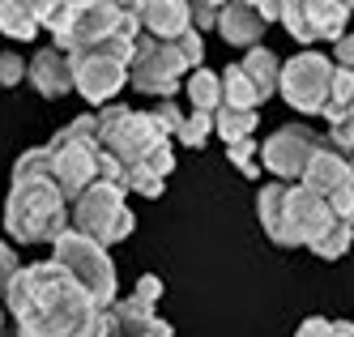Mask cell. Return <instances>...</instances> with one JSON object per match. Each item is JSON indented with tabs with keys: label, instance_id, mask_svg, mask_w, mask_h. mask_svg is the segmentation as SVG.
<instances>
[{
	"label": "cell",
	"instance_id": "1",
	"mask_svg": "<svg viewBox=\"0 0 354 337\" xmlns=\"http://www.w3.org/2000/svg\"><path fill=\"white\" fill-rule=\"evenodd\" d=\"M5 312L13 316L9 337H111L107 307H98L56 261L21 265Z\"/></svg>",
	"mask_w": 354,
	"mask_h": 337
},
{
	"label": "cell",
	"instance_id": "2",
	"mask_svg": "<svg viewBox=\"0 0 354 337\" xmlns=\"http://www.w3.org/2000/svg\"><path fill=\"white\" fill-rule=\"evenodd\" d=\"M94 120H98L103 149L124 167L129 192L145 201L162 197L167 179L175 171V149H171V133L154 120V111H133L124 102H107V107L94 111Z\"/></svg>",
	"mask_w": 354,
	"mask_h": 337
},
{
	"label": "cell",
	"instance_id": "3",
	"mask_svg": "<svg viewBox=\"0 0 354 337\" xmlns=\"http://www.w3.org/2000/svg\"><path fill=\"white\" fill-rule=\"evenodd\" d=\"M47 154H52V175L64 188L68 205L77 201L86 188H94V184H120L124 192H129V184H124V167L103 149V141H98L94 111L68 120L60 133L47 141Z\"/></svg>",
	"mask_w": 354,
	"mask_h": 337
},
{
	"label": "cell",
	"instance_id": "4",
	"mask_svg": "<svg viewBox=\"0 0 354 337\" xmlns=\"http://www.w3.org/2000/svg\"><path fill=\"white\" fill-rule=\"evenodd\" d=\"M257 214H261L265 235L277 248H312L324 230L337 222L333 205L324 197H316L303 184H282V179H273V184L261 188Z\"/></svg>",
	"mask_w": 354,
	"mask_h": 337
},
{
	"label": "cell",
	"instance_id": "5",
	"mask_svg": "<svg viewBox=\"0 0 354 337\" xmlns=\"http://www.w3.org/2000/svg\"><path fill=\"white\" fill-rule=\"evenodd\" d=\"M64 230H73V205L56 175L13 179L5 201V235L17 244H56Z\"/></svg>",
	"mask_w": 354,
	"mask_h": 337
},
{
	"label": "cell",
	"instance_id": "6",
	"mask_svg": "<svg viewBox=\"0 0 354 337\" xmlns=\"http://www.w3.org/2000/svg\"><path fill=\"white\" fill-rule=\"evenodd\" d=\"M205 69V39L201 30H188L184 39L162 43V39H149L137 35L133 43V69H129V86L145 98H175L184 90V82Z\"/></svg>",
	"mask_w": 354,
	"mask_h": 337
},
{
	"label": "cell",
	"instance_id": "7",
	"mask_svg": "<svg viewBox=\"0 0 354 337\" xmlns=\"http://www.w3.org/2000/svg\"><path fill=\"white\" fill-rule=\"evenodd\" d=\"M133 43L137 39H107L98 47L77 51L73 60V82H77V94L94 107H107L115 102V94L129 86V69H133Z\"/></svg>",
	"mask_w": 354,
	"mask_h": 337
},
{
	"label": "cell",
	"instance_id": "8",
	"mask_svg": "<svg viewBox=\"0 0 354 337\" xmlns=\"http://www.w3.org/2000/svg\"><path fill=\"white\" fill-rule=\"evenodd\" d=\"M52 261L60 269H68V277L77 286L90 291V299L98 307H111L120 295H115V261L103 244H94L82 230H64V235L52 244Z\"/></svg>",
	"mask_w": 354,
	"mask_h": 337
},
{
	"label": "cell",
	"instance_id": "9",
	"mask_svg": "<svg viewBox=\"0 0 354 337\" xmlns=\"http://www.w3.org/2000/svg\"><path fill=\"white\" fill-rule=\"evenodd\" d=\"M73 230H82V235H90L94 244H103V248L129 239L137 230V218L129 210V192H124L120 184L86 188L77 201H73Z\"/></svg>",
	"mask_w": 354,
	"mask_h": 337
},
{
	"label": "cell",
	"instance_id": "10",
	"mask_svg": "<svg viewBox=\"0 0 354 337\" xmlns=\"http://www.w3.org/2000/svg\"><path fill=\"white\" fill-rule=\"evenodd\" d=\"M333 77H337V64L328 56H320V51H299V56L282 60V90L277 94L303 116H324Z\"/></svg>",
	"mask_w": 354,
	"mask_h": 337
},
{
	"label": "cell",
	"instance_id": "11",
	"mask_svg": "<svg viewBox=\"0 0 354 337\" xmlns=\"http://www.w3.org/2000/svg\"><path fill=\"white\" fill-rule=\"evenodd\" d=\"M320 141H324V133H316L308 124H282L273 137L261 141V167L273 179H282V184H299L312 154L320 149Z\"/></svg>",
	"mask_w": 354,
	"mask_h": 337
},
{
	"label": "cell",
	"instance_id": "12",
	"mask_svg": "<svg viewBox=\"0 0 354 337\" xmlns=\"http://www.w3.org/2000/svg\"><path fill=\"white\" fill-rule=\"evenodd\" d=\"M354 0H286L282 26L299 43H337L350 26Z\"/></svg>",
	"mask_w": 354,
	"mask_h": 337
},
{
	"label": "cell",
	"instance_id": "13",
	"mask_svg": "<svg viewBox=\"0 0 354 337\" xmlns=\"http://www.w3.org/2000/svg\"><path fill=\"white\" fill-rule=\"evenodd\" d=\"M137 21H141V35L162 39V43H175L188 30H196L192 26V0H145Z\"/></svg>",
	"mask_w": 354,
	"mask_h": 337
},
{
	"label": "cell",
	"instance_id": "14",
	"mask_svg": "<svg viewBox=\"0 0 354 337\" xmlns=\"http://www.w3.org/2000/svg\"><path fill=\"white\" fill-rule=\"evenodd\" d=\"M26 82H30L43 98H64V94H73V90H77V82H73V60H68V51H60V47H39L35 60H30Z\"/></svg>",
	"mask_w": 354,
	"mask_h": 337
},
{
	"label": "cell",
	"instance_id": "15",
	"mask_svg": "<svg viewBox=\"0 0 354 337\" xmlns=\"http://www.w3.org/2000/svg\"><path fill=\"white\" fill-rule=\"evenodd\" d=\"M52 13H56V0H0V35L26 43L39 30H47Z\"/></svg>",
	"mask_w": 354,
	"mask_h": 337
},
{
	"label": "cell",
	"instance_id": "16",
	"mask_svg": "<svg viewBox=\"0 0 354 337\" xmlns=\"http://www.w3.org/2000/svg\"><path fill=\"white\" fill-rule=\"evenodd\" d=\"M265 30H269V21L257 13V5H248V0H231V5H222V13H218V35L231 47H248V51L261 47Z\"/></svg>",
	"mask_w": 354,
	"mask_h": 337
},
{
	"label": "cell",
	"instance_id": "17",
	"mask_svg": "<svg viewBox=\"0 0 354 337\" xmlns=\"http://www.w3.org/2000/svg\"><path fill=\"white\" fill-rule=\"evenodd\" d=\"M239 64H243V73H248V82L257 86L261 102H265V98H273L277 90H282V60H277L269 47H252Z\"/></svg>",
	"mask_w": 354,
	"mask_h": 337
},
{
	"label": "cell",
	"instance_id": "18",
	"mask_svg": "<svg viewBox=\"0 0 354 337\" xmlns=\"http://www.w3.org/2000/svg\"><path fill=\"white\" fill-rule=\"evenodd\" d=\"M184 102H188L192 111L214 116V111L222 107V73H214V69H196L188 82H184Z\"/></svg>",
	"mask_w": 354,
	"mask_h": 337
},
{
	"label": "cell",
	"instance_id": "19",
	"mask_svg": "<svg viewBox=\"0 0 354 337\" xmlns=\"http://www.w3.org/2000/svg\"><path fill=\"white\" fill-rule=\"evenodd\" d=\"M222 107H239V111H261V94L248 82L243 64H226L222 69Z\"/></svg>",
	"mask_w": 354,
	"mask_h": 337
},
{
	"label": "cell",
	"instance_id": "20",
	"mask_svg": "<svg viewBox=\"0 0 354 337\" xmlns=\"http://www.w3.org/2000/svg\"><path fill=\"white\" fill-rule=\"evenodd\" d=\"M257 133V111H239V107H218L214 111V137H222L226 145L252 141Z\"/></svg>",
	"mask_w": 354,
	"mask_h": 337
},
{
	"label": "cell",
	"instance_id": "21",
	"mask_svg": "<svg viewBox=\"0 0 354 337\" xmlns=\"http://www.w3.org/2000/svg\"><path fill=\"white\" fill-rule=\"evenodd\" d=\"M350 111H354V73L337 69L333 90H328V102H324V124H342Z\"/></svg>",
	"mask_w": 354,
	"mask_h": 337
},
{
	"label": "cell",
	"instance_id": "22",
	"mask_svg": "<svg viewBox=\"0 0 354 337\" xmlns=\"http://www.w3.org/2000/svg\"><path fill=\"white\" fill-rule=\"evenodd\" d=\"M350 244H354V222H350V218H337V222L312 244V252L320 256V261H342V256L350 252Z\"/></svg>",
	"mask_w": 354,
	"mask_h": 337
},
{
	"label": "cell",
	"instance_id": "23",
	"mask_svg": "<svg viewBox=\"0 0 354 337\" xmlns=\"http://www.w3.org/2000/svg\"><path fill=\"white\" fill-rule=\"evenodd\" d=\"M214 137V116H205V111H184V124H180V133H175V141L180 145H188V149H201Z\"/></svg>",
	"mask_w": 354,
	"mask_h": 337
},
{
	"label": "cell",
	"instance_id": "24",
	"mask_svg": "<svg viewBox=\"0 0 354 337\" xmlns=\"http://www.w3.org/2000/svg\"><path fill=\"white\" fill-rule=\"evenodd\" d=\"M226 158H231V167L239 171V175H261L265 167H261V145H257V137L252 141H239V145H226Z\"/></svg>",
	"mask_w": 354,
	"mask_h": 337
},
{
	"label": "cell",
	"instance_id": "25",
	"mask_svg": "<svg viewBox=\"0 0 354 337\" xmlns=\"http://www.w3.org/2000/svg\"><path fill=\"white\" fill-rule=\"evenodd\" d=\"M295 337H354V325L350 320H324V316H308Z\"/></svg>",
	"mask_w": 354,
	"mask_h": 337
},
{
	"label": "cell",
	"instance_id": "26",
	"mask_svg": "<svg viewBox=\"0 0 354 337\" xmlns=\"http://www.w3.org/2000/svg\"><path fill=\"white\" fill-rule=\"evenodd\" d=\"M26 175H52V154H47V145L26 149V154L13 163V179H26Z\"/></svg>",
	"mask_w": 354,
	"mask_h": 337
},
{
	"label": "cell",
	"instance_id": "27",
	"mask_svg": "<svg viewBox=\"0 0 354 337\" xmlns=\"http://www.w3.org/2000/svg\"><path fill=\"white\" fill-rule=\"evenodd\" d=\"M17 273H21V261H17V252H13L9 244H0V303L9 299V291H13Z\"/></svg>",
	"mask_w": 354,
	"mask_h": 337
},
{
	"label": "cell",
	"instance_id": "28",
	"mask_svg": "<svg viewBox=\"0 0 354 337\" xmlns=\"http://www.w3.org/2000/svg\"><path fill=\"white\" fill-rule=\"evenodd\" d=\"M26 73H30V60L13 56V51L0 56V86H21V82H26Z\"/></svg>",
	"mask_w": 354,
	"mask_h": 337
},
{
	"label": "cell",
	"instance_id": "29",
	"mask_svg": "<svg viewBox=\"0 0 354 337\" xmlns=\"http://www.w3.org/2000/svg\"><path fill=\"white\" fill-rule=\"evenodd\" d=\"M328 141H333L337 149H346V154H354V111L342 120V124H328V133H324Z\"/></svg>",
	"mask_w": 354,
	"mask_h": 337
},
{
	"label": "cell",
	"instance_id": "30",
	"mask_svg": "<svg viewBox=\"0 0 354 337\" xmlns=\"http://www.w3.org/2000/svg\"><path fill=\"white\" fill-rule=\"evenodd\" d=\"M333 64L354 73V35H342V39L333 43Z\"/></svg>",
	"mask_w": 354,
	"mask_h": 337
},
{
	"label": "cell",
	"instance_id": "31",
	"mask_svg": "<svg viewBox=\"0 0 354 337\" xmlns=\"http://www.w3.org/2000/svg\"><path fill=\"white\" fill-rule=\"evenodd\" d=\"M137 299H145V303H158V295H162V282L154 277V273H145L141 282H137V291H133Z\"/></svg>",
	"mask_w": 354,
	"mask_h": 337
},
{
	"label": "cell",
	"instance_id": "32",
	"mask_svg": "<svg viewBox=\"0 0 354 337\" xmlns=\"http://www.w3.org/2000/svg\"><path fill=\"white\" fill-rule=\"evenodd\" d=\"M141 337H175V329H171L167 320H158L154 329H149V333H141Z\"/></svg>",
	"mask_w": 354,
	"mask_h": 337
},
{
	"label": "cell",
	"instance_id": "33",
	"mask_svg": "<svg viewBox=\"0 0 354 337\" xmlns=\"http://www.w3.org/2000/svg\"><path fill=\"white\" fill-rule=\"evenodd\" d=\"M107 5H115L124 13H141V0H107Z\"/></svg>",
	"mask_w": 354,
	"mask_h": 337
},
{
	"label": "cell",
	"instance_id": "34",
	"mask_svg": "<svg viewBox=\"0 0 354 337\" xmlns=\"http://www.w3.org/2000/svg\"><path fill=\"white\" fill-rule=\"evenodd\" d=\"M0 337H9V325H5V303H0Z\"/></svg>",
	"mask_w": 354,
	"mask_h": 337
},
{
	"label": "cell",
	"instance_id": "35",
	"mask_svg": "<svg viewBox=\"0 0 354 337\" xmlns=\"http://www.w3.org/2000/svg\"><path fill=\"white\" fill-rule=\"evenodd\" d=\"M350 167H354V154H350Z\"/></svg>",
	"mask_w": 354,
	"mask_h": 337
},
{
	"label": "cell",
	"instance_id": "36",
	"mask_svg": "<svg viewBox=\"0 0 354 337\" xmlns=\"http://www.w3.org/2000/svg\"><path fill=\"white\" fill-rule=\"evenodd\" d=\"M141 5H145V0H141Z\"/></svg>",
	"mask_w": 354,
	"mask_h": 337
},
{
	"label": "cell",
	"instance_id": "37",
	"mask_svg": "<svg viewBox=\"0 0 354 337\" xmlns=\"http://www.w3.org/2000/svg\"><path fill=\"white\" fill-rule=\"evenodd\" d=\"M248 5H252V0H248Z\"/></svg>",
	"mask_w": 354,
	"mask_h": 337
}]
</instances>
